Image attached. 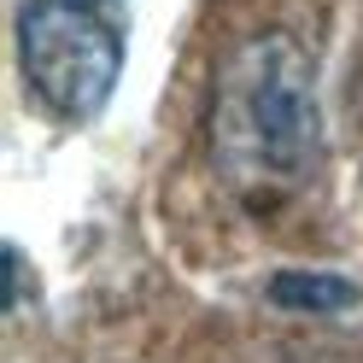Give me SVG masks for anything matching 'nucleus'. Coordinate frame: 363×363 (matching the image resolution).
<instances>
[{
    "mask_svg": "<svg viewBox=\"0 0 363 363\" xmlns=\"http://www.w3.org/2000/svg\"><path fill=\"white\" fill-rule=\"evenodd\" d=\"M316 94L311 59L281 30L246 35L223 53L206 111V147L217 176L246 199L293 194L316 164Z\"/></svg>",
    "mask_w": 363,
    "mask_h": 363,
    "instance_id": "f257e3e1",
    "label": "nucleus"
},
{
    "mask_svg": "<svg viewBox=\"0 0 363 363\" xmlns=\"http://www.w3.org/2000/svg\"><path fill=\"white\" fill-rule=\"evenodd\" d=\"M18 65L35 100L65 123L100 118L123 71V41L82 0H30L18 12Z\"/></svg>",
    "mask_w": 363,
    "mask_h": 363,
    "instance_id": "f03ea898",
    "label": "nucleus"
},
{
    "mask_svg": "<svg viewBox=\"0 0 363 363\" xmlns=\"http://www.w3.org/2000/svg\"><path fill=\"white\" fill-rule=\"evenodd\" d=\"M269 305L328 316V311H352L357 305V287L346 276H328V269H281V276L269 281Z\"/></svg>",
    "mask_w": 363,
    "mask_h": 363,
    "instance_id": "7ed1b4c3",
    "label": "nucleus"
},
{
    "mask_svg": "<svg viewBox=\"0 0 363 363\" xmlns=\"http://www.w3.org/2000/svg\"><path fill=\"white\" fill-rule=\"evenodd\" d=\"M82 6H88V0H82Z\"/></svg>",
    "mask_w": 363,
    "mask_h": 363,
    "instance_id": "20e7f679",
    "label": "nucleus"
}]
</instances>
